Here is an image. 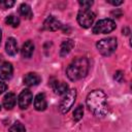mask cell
Segmentation results:
<instances>
[{
  "instance_id": "26",
  "label": "cell",
  "mask_w": 132,
  "mask_h": 132,
  "mask_svg": "<svg viewBox=\"0 0 132 132\" xmlns=\"http://www.w3.org/2000/svg\"><path fill=\"white\" fill-rule=\"evenodd\" d=\"M1 38H2V34H1V30H0V42H1Z\"/></svg>"
},
{
  "instance_id": "11",
  "label": "cell",
  "mask_w": 132,
  "mask_h": 132,
  "mask_svg": "<svg viewBox=\"0 0 132 132\" xmlns=\"http://www.w3.org/2000/svg\"><path fill=\"white\" fill-rule=\"evenodd\" d=\"M40 82V76L34 72H29L24 77V84L27 87H33Z\"/></svg>"
},
{
  "instance_id": "9",
  "label": "cell",
  "mask_w": 132,
  "mask_h": 132,
  "mask_svg": "<svg viewBox=\"0 0 132 132\" xmlns=\"http://www.w3.org/2000/svg\"><path fill=\"white\" fill-rule=\"evenodd\" d=\"M13 68L12 65L8 62H3L0 64V78L1 79H10L12 76Z\"/></svg>"
},
{
  "instance_id": "2",
  "label": "cell",
  "mask_w": 132,
  "mask_h": 132,
  "mask_svg": "<svg viewBox=\"0 0 132 132\" xmlns=\"http://www.w3.org/2000/svg\"><path fill=\"white\" fill-rule=\"evenodd\" d=\"M89 72V62L86 58H77L69 64L66 70L68 78L72 81L84 78Z\"/></svg>"
},
{
  "instance_id": "3",
  "label": "cell",
  "mask_w": 132,
  "mask_h": 132,
  "mask_svg": "<svg viewBox=\"0 0 132 132\" xmlns=\"http://www.w3.org/2000/svg\"><path fill=\"white\" fill-rule=\"evenodd\" d=\"M117 39L114 37H107L103 38L96 43V47L99 53L103 56H109L117 50Z\"/></svg>"
},
{
  "instance_id": "1",
  "label": "cell",
  "mask_w": 132,
  "mask_h": 132,
  "mask_svg": "<svg viewBox=\"0 0 132 132\" xmlns=\"http://www.w3.org/2000/svg\"><path fill=\"white\" fill-rule=\"evenodd\" d=\"M86 102L90 111L97 117H103L108 111L106 95L101 90H94L90 92L87 96Z\"/></svg>"
},
{
  "instance_id": "14",
  "label": "cell",
  "mask_w": 132,
  "mask_h": 132,
  "mask_svg": "<svg viewBox=\"0 0 132 132\" xmlns=\"http://www.w3.org/2000/svg\"><path fill=\"white\" fill-rule=\"evenodd\" d=\"M73 46H74V41L72 39H67V40L63 41L61 46H60V56L61 57L67 56L71 52Z\"/></svg>"
},
{
  "instance_id": "18",
  "label": "cell",
  "mask_w": 132,
  "mask_h": 132,
  "mask_svg": "<svg viewBox=\"0 0 132 132\" xmlns=\"http://www.w3.org/2000/svg\"><path fill=\"white\" fill-rule=\"evenodd\" d=\"M5 23L13 28H16L19 25H20V19L15 15H8L6 19H5Z\"/></svg>"
},
{
  "instance_id": "7",
  "label": "cell",
  "mask_w": 132,
  "mask_h": 132,
  "mask_svg": "<svg viewBox=\"0 0 132 132\" xmlns=\"http://www.w3.org/2000/svg\"><path fill=\"white\" fill-rule=\"evenodd\" d=\"M33 95L29 90H24L20 93L19 98H18V103L21 109H26L32 102Z\"/></svg>"
},
{
  "instance_id": "23",
  "label": "cell",
  "mask_w": 132,
  "mask_h": 132,
  "mask_svg": "<svg viewBox=\"0 0 132 132\" xmlns=\"http://www.w3.org/2000/svg\"><path fill=\"white\" fill-rule=\"evenodd\" d=\"M0 3L2 5H4L5 8H9L14 5V1H0Z\"/></svg>"
},
{
  "instance_id": "22",
  "label": "cell",
  "mask_w": 132,
  "mask_h": 132,
  "mask_svg": "<svg viewBox=\"0 0 132 132\" xmlns=\"http://www.w3.org/2000/svg\"><path fill=\"white\" fill-rule=\"evenodd\" d=\"M78 3L82 8H90L93 5V1H78Z\"/></svg>"
},
{
  "instance_id": "16",
  "label": "cell",
  "mask_w": 132,
  "mask_h": 132,
  "mask_svg": "<svg viewBox=\"0 0 132 132\" xmlns=\"http://www.w3.org/2000/svg\"><path fill=\"white\" fill-rule=\"evenodd\" d=\"M16 97L13 93H7L3 98V106L6 109H12L15 105Z\"/></svg>"
},
{
  "instance_id": "8",
  "label": "cell",
  "mask_w": 132,
  "mask_h": 132,
  "mask_svg": "<svg viewBox=\"0 0 132 132\" xmlns=\"http://www.w3.org/2000/svg\"><path fill=\"white\" fill-rule=\"evenodd\" d=\"M62 28V25L60 21H58L55 16H48L43 23V29L48 30V31H57Z\"/></svg>"
},
{
  "instance_id": "6",
  "label": "cell",
  "mask_w": 132,
  "mask_h": 132,
  "mask_svg": "<svg viewBox=\"0 0 132 132\" xmlns=\"http://www.w3.org/2000/svg\"><path fill=\"white\" fill-rule=\"evenodd\" d=\"M75 98H76V91H75V89L68 90L67 93L64 94V97H63V99L60 102V106H59L60 111L62 113L68 112L70 110V108L72 107V105L74 104Z\"/></svg>"
},
{
  "instance_id": "24",
  "label": "cell",
  "mask_w": 132,
  "mask_h": 132,
  "mask_svg": "<svg viewBox=\"0 0 132 132\" xmlns=\"http://www.w3.org/2000/svg\"><path fill=\"white\" fill-rule=\"evenodd\" d=\"M6 89H7L6 84L3 81H0V94H2L4 91H6Z\"/></svg>"
},
{
  "instance_id": "12",
  "label": "cell",
  "mask_w": 132,
  "mask_h": 132,
  "mask_svg": "<svg viewBox=\"0 0 132 132\" xmlns=\"http://www.w3.org/2000/svg\"><path fill=\"white\" fill-rule=\"evenodd\" d=\"M5 51L9 56H15L18 54V43L13 37H9L5 44Z\"/></svg>"
},
{
  "instance_id": "15",
  "label": "cell",
  "mask_w": 132,
  "mask_h": 132,
  "mask_svg": "<svg viewBox=\"0 0 132 132\" xmlns=\"http://www.w3.org/2000/svg\"><path fill=\"white\" fill-rule=\"evenodd\" d=\"M33 52H34V43L31 40H27L22 46L23 58H26V59L31 58V56L33 55Z\"/></svg>"
},
{
  "instance_id": "13",
  "label": "cell",
  "mask_w": 132,
  "mask_h": 132,
  "mask_svg": "<svg viewBox=\"0 0 132 132\" xmlns=\"http://www.w3.org/2000/svg\"><path fill=\"white\" fill-rule=\"evenodd\" d=\"M51 86H52L54 92L58 95H64L68 91V85L66 82H63V81L55 80L54 82H51Z\"/></svg>"
},
{
  "instance_id": "17",
  "label": "cell",
  "mask_w": 132,
  "mask_h": 132,
  "mask_svg": "<svg viewBox=\"0 0 132 132\" xmlns=\"http://www.w3.org/2000/svg\"><path fill=\"white\" fill-rule=\"evenodd\" d=\"M19 11H20V14L21 15H23L24 18H26V19H32V16H33V12H32V10H31V7L28 5V4H26V3H23L21 6H20V9H19Z\"/></svg>"
},
{
  "instance_id": "20",
  "label": "cell",
  "mask_w": 132,
  "mask_h": 132,
  "mask_svg": "<svg viewBox=\"0 0 132 132\" xmlns=\"http://www.w3.org/2000/svg\"><path fill=\"white\" fill-rule=\"evenodd\" d=\"M8 132H26L25 127L21 123H14L8 130Z\"/></svg>"
},
{
  "instance_id": "4",
  "label": "cell",
  "mask_w": 132,
  "mask_h": 132,
  "mask_svg": "<svg viewBox=\"0 0 132 132\" xmlns=\"http://www.w3.org/2000/svg\"><path fill=\"white\" fill-rule=\"evenodd\" d=\"M116 29V23L111 19H103L100 20L94 25L93 33L94 34H107Z\"/></svg>"
},
{
  "instance_id": "25",
  "label": "cell",
  "mask_w": 132,
  "mask_h": 132,
  "mask_svg": "<svg viewBox=\"0 0 132 132\" xmlns=\"http://www.w3.org/2000/svg\"><path fill=\"white\" fill-rule=\"evenodd\" d=\"M107 3H110V4L114 5V6H117V5H121V4L123 3V1H114V0H107Z\"/></svg>"
},
{
  "instance_id": "27",
  "label": "cell",
  "mask_w": 132,
  "mask_h": 132,
  "mask_svg": "<svg viewBox=\"0 0 132 132\" xmlns=\"http://www.w3.org/2000/svg\"><path fill=\"white\" fill-rule=\"evenodd\" d=\"M0 60H1V56H0Z\"/></svg>"
},
{
  "instance_id": "10",
  "label": "cell",
  "mask_w": 132,
  "mask_h": 132,
  "mask_svg": "<svg viewBox=\"0 0 132 132\" xmlns=\"http://www.w3.org/2000/svg\"><path fill=\"white\" fill-rule=\"evenodd\" d=\"M34 107H35L36 110H39V111H42L47 107L45 95L43 93H39L35 96V98H34Z\"/></svg>"
},
{
  "instance_id": "19",
  "label": "cell",
  "mask_w": 132,
  "mask_h": 132,
  "mask_svg": "<svg viewBox=\"0 0 132 132\" xmlns=\"http://www.w3.org/2000/svg\"><path fill=\"white\" fill-rule=\"evenodd\" d=\"M82 114H84V107H82L81 105H78V106L74 109V111H73V120H74L75 122L79 121V120L82 118Z\"/></svg>"
},
{
  "instance_id": "21",
  "label": "cell",
  "mask_w": 132,
  "mask_h": 132,
  "mask_svg": "<svg viewBox=\"0 0 132 132\" xmlns=\"http://www.w3.org/2000/svg\"><path fill=\"white\" fill-rule=\"evenodd\" d=\"M114 79L118 81V82H122L123 81V79H124V73H123V71H121V70H119V71H117L116 73H114Z\"/></svg>"
},
{
  "instance_id": "5",
  "label": "cell",
  "mask_w": 132,
  "mask_h": 132,
  "mask_svg": "<svg viewBox=\"0 0 132 132\" xmlns=\"http://www.w3.org/2000/svg\"><path fill=\"white\" fill-rule=\"evenodd\" d=\"M95 20V13L90 8H81L77 13V22L82 28H89Z\"/></svg>"
}]
</instances>
